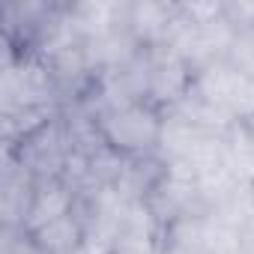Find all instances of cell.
<instances>
[{
	"instance_id": "cell-1",
	"label": "cell",
	"mask_w": 254,
	"mask_h": 254,
	"mask_svg": "<svg viewBox=\"0 0 254 254\" xmlns=\"http://www.w3.org/2000/svg\"><path fill=\"white\" fill-rule=\"evenodd\" d=\"M233 36L236 27L227 21L224 0H183L180 24L168 48H174L197 75L200 69L227 60Z\"/></svg>"
},
{
	"instance_id": "cell-2",
	"label": "cell",
	"mask_w": 254,
	"mask_h": 254,
	"mask_svg": "<svg viewBox=\"0 0 254 254\" xmlns=\"http://www.w3.org/2000/svg\"><path fill=\"white\" fill-rule=\"evenodd\" d=\"M21 108H60L63 111V96L51 69L42 63L39 54L3 45L0 114L21 111Z\"/></svg>"
},
{
	"instance_id": "cell-3",
	"label": "cell",
	"mask_w": 254,
	"mask_h": 254,
	"mask_svg": "<svg viewBox=\"0 0 254 254\" xmlns=\"http://www.w3.org/2000/svg\"><path fill=\"white\" fill-rule=\"evenodd\" d=\"M96 126L102 141L117 150L126 159H141V156H156L159 141H162V123L165 111H159L150 102H126V105H111L99 108Z\"/></svg>"
},
{
	"instance_id": "cell-4",
	"label": "cell",
	"mask_w": 254,
	"mask_h": 254,
	"mask_svg": "<svg viewBox=\"0 0 254 254\" xmlns=\"http://www.w3.org/2000/svg\"><path fill=\"white\" fill-rule=\"evenodd\" d=\"M3 150L12 153L24 168H30L36 180H60L69 156L75 153V135L69 129L66 114L60 111L27 141H21L18 147H3Z\"/></svg>"
},
{
	"instance_id": "cell-5",
	"label": "cell",
	"mask_w": 254,
	"mask_h": 254,
	"mask_svg": "<svg viewBox=\"0 0 254 254\" xmlns=\"http://www.w3.org/2000/svg\"><path fill=\"white\" fill-rule=\"evenodd\" d=\"M194 90L209 99L221 114H227L233 123L254 120V78L233 69L227 60L212 63L194 75Z\"/></svg>"
},
{
	"instance_id": "cell-6",
	"label": "cell",
	"mask_w": 254,
	"mask_h": 254,
	"mask_svg": "<svg viewBox=\"0 0 254 254\" xmlns=\"http://www.w3.org/2000/svg\"><path fill=\"white\" fill-rule=\"evenodd\" d=\"M153 212L159 215V221L168 227L174 221H186V218H197L209 212V203L200 191V186L194 183L191 174H186L183 168H171L165 165V177L159 180V186L153 189L150 200Z\"/></svg>"
},
{
	"instance_id": "cell-7",
	"label": "cell",
	"mask_w": 254,
	"mask_h": 254,
	"mask_svg": "<svg viewBox=\"0 0 254 254\" xmlns=\"http://www.w3.org/2000/svg\"><path fill=\"white\" fill-rule=\"evenodd\" d=\"M147 102L159 111H171L194 84V69L168 45L147 48Z\"/></svg>"
},
{
	"instance_id": "cell-8",
	"label": "cell",
	"mask_w": 254,
	"mask_h": 254,
	"mask_svg": "<svg viewBox=\"0 0 254 254\" xmlns=\"http://www.w3.org/2000/svg\"><path fill=\"white\" fill-rule=\"evenodd\" d=\"M39 180L30 168H24L12 153L3 150V171H0V230H24L33 194Z\"/></svg>"
},
{
	"instance_id": "cell-9",
	"label": "cell",
	"mask_w": 254,
	"mask_h": 254,
	"mask_svg": "<svg viewBox=\"0 0 254 254\" xmlns=\"http://www.w3.org/2000/svg\"><path fill=\"white\" fill-rule=\"evenodd\" d=\"M165 239V224L153 212L147 200L126 203L123 218L114 233V251L117 254H159Z\"/></svg>"
},
{
	"instance_id": "cell-10",
	"label": "cell",
	"mask_w": 254,
	"mask_h": 254,
	"mask_svg": "<svg viewBox=\"0 0 254 254\" xmlns=\"http://www.w3.org/2000/svg\"><path fill=\"white\" fill-rule=\"evenodd\" d=\"M180 24V3L174 0H129V30L144 48L171 45Z\"/></svg>"
},
{
	"instance_id": "cell-11",
	"label": "cell",
	"mask_w": 254,
	"mask_h": 254,
	"mask_svg": "<svg viewBox=\"0 0 254 254\" xmlns=\"http://www.w3.org/2000/svg\"><path fill=\"white\" fill-rule=\"evenodd\" d=\"M75 206H78V191L69 183H63V180H39L24 230L36 233L39 227H45V224L69 215V212H75Z\"/></svg>"
},
{
	"instance_id": "cell-12",
	"label": "cell",
	"mask_w": 254,
	"mask_h": 254,
	"mask_svg": "<svg viewBox=\"0 0 254 254\" xmlns=\"http://www.w3.org/2000/svg\"><path fill=\"white\" fill-rule=\"evenodd\" d=\"M69 15L75 30L87 39L102 36L120 24H126L129 18V0H78V3H69Z\"/></svg>"
},
{
	"instance_id": "cell-13",
	"label": "cell",
	"mask_w": 254,
	"mask_h": 254,
	"mask_svg": "<svg viewBox=\"0 0 254 254\" xmlns=\"http://www.w3.org/2000/svg\"><path fill=\"white\" fill-rule=\"evenodd\" d=\"M84 236H87V230H84V221H81L78 209L69 212V215H63V218H57V221H51V224H45V227H39L33 233V239L42 245L45 254L75 251L84 242Z\"/></svg>"
},
{
	"instance_id": "cell-14",
	"label": "cell",
	"mask_w": 254,
	"mask_h": 254,
	"mask_svg": "<svg viewBox=\"0 0 254 254\" xmlns=\"http://www.w3.org/2000/svg\"><path fill=\"white\" fill-rule=\"evenodd\" d=\"M227 63H230L233 69H239L242 75L254 78V27L236 30L233 45H230V51H227Z\"/></svg>"
},
{
	"instance_id": "cell-15",
	"label": "cell",
	"mask_w": 254,
	"mask_h": 254,
	"mask_svg": "<svg viewBox=\"0 0 254 254\" xmlns=\"http://www.w3.org/2000/svg\"><path fill=\"white\" fill-rule=\"evenodd\" d=\"M0 254H45L27 230H0Z\"/></svg>"
},
{
	"instance_id": "cell-16",
	"label": "cell",
	"mask_w": 254,
	"mask_h": 254,
	"mask_svg": "<svg viewBox=\"0 0 254 254\" xmlns=\"http://www.w3.org/2000/svg\"><path fill=\"white\" fill-rule=\"evenodd\" d=\"M239 254H254V215L248 218V224L239 233Z\"/></svg>"
},
{
	"instance_id": "cell-17",
	"label": "cell",
	"mask_w": 254,
	"mask_h": 254,
	"mask_svg": "<svg viewBox=\"0 0 254 254\" xmlns=\"http://www.w3.org/2000/svg\"><path fill=\"white\" fill-rule=\"evenodd\" d=\"M248 200H251V215H254V183L248 186Z\"/></svg>"
},
{
	"instance_id": "cell-18",
	"label": "cell",
	"mask_w": 254,
	"mask_h": 254,
	"mask_svg": "<svg viewBox=\"0 0 254 254\" xmlns=\"http://www.w3.org/2000/svg\"><path fill=\"white\" fill-rule=\"evenodd\" d=\"M63 254H78V248H75V251H63Z\"/></svg>"
},
{
	"instance_id": "cell-19",
	"label": "cell",
	"mask_w": 254,
	"mask_h": 254,
	"mask_svg": "<svg viewBox=\"0 0 254 254\" xmlns=\"http://www.w3.org/2000/svg\"><path fill=\"white\" fill-rule=\"evenodd\" d=\"M236 254H239V251H236Z\"/></svg>"
}]
</instances>
